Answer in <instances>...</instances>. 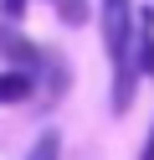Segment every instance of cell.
Here are the masks:
<instances>
[{
  "label": "cell",
  "mask_w": 154,
  "mask_h": 160,
  "mask_svg": "<svg viewBox=\"0 0 154 160\" xmlns=\"http://www.w3.org/2000/svg\"><path fill=\"white\" fill-rule=\"evenodd\" d=\"M72 88V67L67 57L57 52V47H46V57H41V72H36V98H46V103H62Z\"/></svg>",
  "instance_id": "cell-2"
},
{
  "label": "cell",
  "mask_w": 154,
  "mask_h": 160,
  "mask_svg": "<svg viewBox=\"0 0 154 160\" xmlns=\"http://www.w3.org/2000/svg\"><path fill=\"white\" fill-rule=\"evenodd\" d=\"M139 160H154V119H149V129H144V145H139Z\"/></svg>",
  "instance_id": "cell-8"
},
{
  "label": "cell",
  "mask_w": 154,
  "mask_h": 160,
  "mask_svg": "<svg viewBox=\"0 0 154 160\" xmlns=\"http://www.w3.org/2000/svg\"><path fill=\"white\" fill-rule=\"evenodd\" d=\"M149 21H154V5H149Z\"/></svg>",
  "instance_id": "cell-9"
},
{
  "label": "cell",
  "mask_w": 154,
  "mask_h": 160,
  "mask_svg": "<svg viewBox=\"0 0 154 160\" xmlns=\"http://www.w3.org/2000/svg\"><path fill=\"white\" fill-rule=\"evenodd\" d=\"M26 5H31V0H0V26H21Z\"/></svg>",
  "instance_id": "cell-7"
},
{
  "label": "cell",
  "mask_w": 154,
  "mask_h": 160,
  "mask_svg": "<svg viewBox=\"0 0 154 160\" xmlns=\"http://www.w3.org/2000/svg\"><path fill=\"white\" fill-rule=\"evenodd\" d=\"M36 98V78L16 72V67H0V108H21Z\"/></svg>",
  "instance_id": "cell-3"
},
{
  "label": "cell",
  "mask_w": 154,
  "mask_h": 160,
  "mask_svg": "<svg viewBox=\"0 0 154 160\" xmlns=\"http://www.w3.org/2000/svg\"><path fill=\"white\" fill-rule=\"evenodd\" d=\"M46 5L57 11V21L67 26V31H82V26L98 16V5H92V0H46Z\"/></svg>",
  "instance_id": "cell-5"
},
{
  "label": "cell",
  "mask_w": 154,
  "mask_h": 160,
  "mask_svg": "<svg viewBox=\"0 0 154 160\" xmlns=\"http://www.w3.org/2000/svg\"><path fill=\"white\" fill-rule=\"evenodd\" d=\"M98 36L108 52V114L123 119L139 98V67H133V36H139V5L133 0H98Z\"/></svg>",
  "instance_id": "cell-1"
},
{
  "label": "cell",
  "mask_w": 154,
  "mask_h": 160,
  "mask_svg": "<svg viewBox=\"0 0 154 160\" xmlns=\"http://www.w3.org/2000/svg\"><path fill=\"white\" fill-rule=\"evenodd\" d=\"M133 67H139V78H149V83H154V21H149V11H139V36H133Z\"/></svg>",
  "instance_id": "cell-4"
},
{
  "label": "cell",
  "mask_w": 154,
  "mask_h": 160,
  "mask_svg": "<svg viewBox=\"0 0 154 160\" xmlns=\"http://www.w3.org/2000/svg\"><path fill=\"white\" fill-rule=\"evenodd\" d=\"M26 160H62V129H41V134L31 139Z\"/></svg>",
  "instance_id": "cell-6"
}]
</instances>
